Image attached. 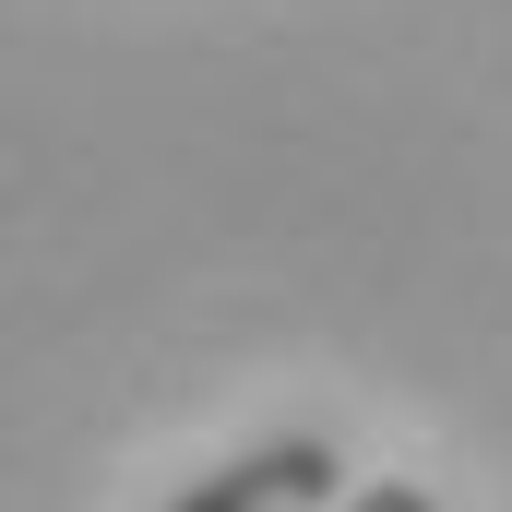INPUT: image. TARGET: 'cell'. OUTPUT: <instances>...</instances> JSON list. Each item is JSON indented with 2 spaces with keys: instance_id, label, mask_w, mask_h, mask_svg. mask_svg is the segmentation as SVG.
Returning <instances> with one entry per match:
<instances>
[{
  "instance_id": "7a4b0ae2",
  "label": "cell",
  "mask_w": 512,
  "mask_h": 512,
  "mask_svg": "<svg viewBox=\"0 0 512 512\" xmlns=\"http://www.w3.org/2000/svg\"><path fill=\"white\" fill-rule=\"evenodd\" d=\"M346 512H441V501H429L417 477H382V489H358V501H346Z\"/></svg>"
},
{
  "instance_id": "6da1fadb",
  "label": "cell",
  "mask_w": 512,
  "mask_h": 512,
  "mask_svg": "<svg viewBox=\"0 0 512 512\" xmlns=\"http://www.w3.org/2000/svg\"><path fill=\"white\" fill-rule=\"evenodd\" d=\"M334 489V441H310V429H286V441H262L239 465H215V477H191L167 512H310Z\"/></svg>"
}]
</instances>
